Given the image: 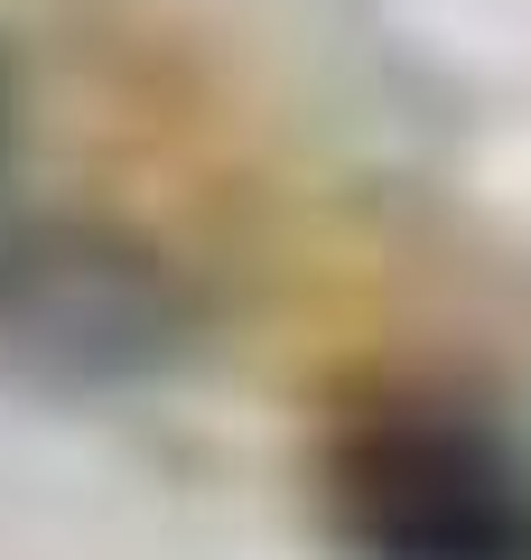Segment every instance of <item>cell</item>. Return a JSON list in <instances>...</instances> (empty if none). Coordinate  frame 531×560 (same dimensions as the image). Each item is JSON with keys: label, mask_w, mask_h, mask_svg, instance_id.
<instances>
[{"label": "cell", "mask_w": 531, "mask_h": 560, "mask_svg": "<svg viewBox=\"0 0 531 560\" xmlns=\"http://www.w3.org/2000/svg\"><path fill=\"white\" fill-rule=\"evenodd\" d=\"M345 514L382 560H531V486L448 420L354 430Z\"/></svg>", "instance_id": "obj_1"}]
</instances>
